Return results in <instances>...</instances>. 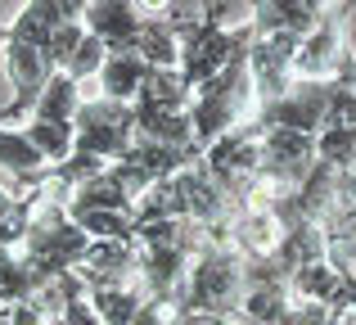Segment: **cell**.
I'll return each mask as SVG.
<instances>
[{
  "label": "cell",
  "mask_w": 356,
  "mask_h": 325,
  "mask_svg": "<svg viewBox=\"0 0 356 325\" xmlns=\"http://www.w3.org/2000/svg\"><path fill=\"white\" fill-rule=\"evenodd\" d=\"M86 0H32V5H18V18H9L5 32V68H9V86H14V100L0 104V122H18V118H32L41 90L50 86L54 68L50 59V36L54 27L81 18Z\"/></svg>",
  "instance_id": "obj_1"
},
{
  "label": "cell",
  "mask_w": 356,
  "mask_h": 325,
  "mask_svg": "<svg viewBox=\"0 0 356 325\" xmlns=\"http://www.w3.org/2000/svg\"><path fill=\"white\" fill-rule=\"evenodd\" d=\"M243 294V257L230 244H208L194 257L190 276H185V290L176 299V317H221V321H239Z\"/></svg>",
  "instance_id": "obj_2"
},
{
  "label": "cell",
  "mask_w": 356,
  "mask_h": 325,
  "mask_svg": "<svg viewBox=\"0 0 356 325\" xmlns=\"http://www.w3.org/2000/svg\"><path fill=\"white\" fill-rule=\"evenodd\" d=\"M257 113V95H252V77H248V54L235 59L221 77H212L208 86L194 90L190 104V127H194V145L208 150L212 141H221L226 132L243 127Z\"/></svg>",
  "instance_id": "obj_3"
},
{
  "label": "cell",
  "mask_w": 356,
  "mask_h": 325,
  "mask_svg": "<svg viewBox=\"0 0 356 325\" xmlns=\"http://www.w3.org/2000/svg\"><path fill=\"white\" fill-rule=\"evenodd\" d=\"M90 244H95V239L68 217V208H59V203H41L36 217H32V230H27L23 257L32 262V271L50 285V280H59V276H68V271H81Z\"/></svg>",
  "instance_id": "obj_4"
},
{
  "label": "cell",
  "mask_w": 356,
  "mask_h": 325,
  "mask_svg": "<svg viewBox=\"0 0 356 325\" xmlns=\"http://www.w3.org/2000/svg\"><path fill=\"white\" fill-rule=\"evenodd\" d=\"M77 150L72 154H90V159H104V163H122L136 145V109L118 104V100L104 95H86L77 109Z\"/></svg>",
  "instance_id": "obj_5"
},
{
  "label": "cell",
  "mask_w": 356,
  "mask_h": 325,
  "mask_svg": "<svg viewBox=\"0 0 356 325\" xmlns=\"http://www.w3.org/2000/svg\"><path fill=\"white\" fill-rule=\"evenodd\" d=\"M334 109V77L330 81H293L280 100L261 104L252 113L257 132H302V136H321Z\"/></svg>",
  "instance_id": "obj_6"
},
{
  "label": "cell",
  "mask_w": 356,
  "mask_h": 325,
  "mask_svg": "<svg viewBox=\"0 0 356 325\" xmlns=\"http://www.w3.org/2000/svg\"><path fill=\"white\" fill-rule=\"evenodd\" d=\"M252 41H257L252 27H235V32L199 27L190 41H181V77H185V86H190V90L208 86L212 77H221L230 63L243 59V54L252 50Z\"/></svg>",
  "instance_id": "obj_7"
},
{
  "label": "cell",
  "mask_w": 356,
  "mask_h": 325,
  "mask_svg": "<svg viewBox=\"0 0 356 325\" xmlns=\"http://www.w3.org/2000/svg\"><path fill=\"white\" fill-rule=\"evenodd\" d=\"M343 14L348 5H325V18L302 36L293 54V81H330L348 63V45H343Z\"/></svg>",
  "instance_id": "obj_8"
},
{
  "label": "cell",
  "mask_w": 356,
  "mask_h": 325,
  "mask_svg": "<svg viewBox=\"0 0 356 325\" xmlns=\"http://www.w3.org/2000/svg\"><path fill=\"white\" fill-rule=\"evenodd\" d=\"M145 18L149 5H136V0H86V9H81L86 32L95 41H104L108 54H136Z\"/></svg>",
  "instance_id": "obj_9"
},
{
  "label": "cell",
  "mask_w": 356,
  "mask_h": 325,
  "mask_svg": "<svg viewBox=\"0 0 356 325\" xmlns=\"http://www.w3.org/2000/svg\"><path fill=\"white\" fill-rule=\"evenodd\" d=\"M298 36L275 32V36H257L248 50V77H252V95H257V109L280 100L289 86H293V54H298Z\"/></svg>",
  "instance_id": "obj_10"
},
{
  "label": "cell",
  "mask_w": 356,
  "mask_h": 325,
  "mask_svg": "<svg viewBox=\"0 0 356 325\" xmlns=\"http://www.w3.org/2000/svg\"><path fill=\"white\" fill-rule=\"evenodd\" d=\"M321 163L316 136L302 132H261V176H270L284 190H298Z\"/></svg>",
  "instance_id": "obj_11"
},
{
  "label": "cell",
  "mask_w": 356,
  "mask_h": 325,
  "mask_svg": "<svg viewBox=\"0 0 356 325\" xmlns=\"http://www.w3.org/2000/svg\"><path fill=\"white\" fill-rule=\"evenodd\" d=\"M81 280H86V290H104V285H145V280H140L136 244H131V239L90 244L86 262H81Z\"/></svg>",
  "instance_id": "obj_12"
},
{
  "label": "cell",
  "mask_w": 356,
  "mask_h": 325,
  "mask_svg": "<svg viewBox=\"0 0 356 325\" xmlns=\"http://www.w3.org/2000/svg\"><path fill=\"white\" fill-rule=\"evenodd\" d=\"M321 18H325L321 0H252V32L257 36L289 32V36L302 41Z\"/></svg>",
  "instance_id": "obj_13"
},
{
  "label": "cell",
  "mask_w": 356,
  "mask_h": 325,
  "mask_svg": "<svg viewBox=\"0 0 356 325\" xmlns=\"http://www.w3.org/2000/svg\"><path fill=\"white\" fill-rule=\"evenodd\" d=\"M131 208H136V194H131V185H127L118 163H108L99 176H90L68 199V217L72 212H131Z\"/></svg>",
  "instance_id": "obj_14"
},
{
  "label": "cell",
  "mask_w": 356,
  "mask_h": 325,
  "mask_svg": "<svg viewBox=\"0 0 356 325\" xmlns=\"http://www.w3.org/2000/svg\"><path fill=\"white\" fill-rule=\"evenodd\" d=\"M149 63L140 54H108L104 68H99V95L104 100H118V104H136L140 90L149 81Z\"/></svg>",
  "instance_id": "obj_15"
},
{
  "label": "cell",
  "mask_w": 356,
  "mask_h": 325,
  "mask_svg": "<svg viewBox=\"0 0 356 325\" xmlns=\"http://www.w3.org/2000/svg\"><path fill=\"white\" fill-rule=\"evenodd\" d=\"M0 163H5L9 172L18 176V190L36 185V181H41V172L50 167L41 154L32 150V141L23 136V127H5V122H0ZM18 190H14V194H18Z\"/></svg>",
  "instance_id": "obj_16"
},
{
  "label": "cell",
  "mask_w": 356,
  "mask_h": 325,
  "mask_svg": "<svg viewBox=\"0 0 356 325\" xmlns=\"http://www.w3.org/2000/svg\"><path fill=\"white\" fill-rule=\"evenodd\" d=\"M90 308H95L99 325H131L145 308V285H104V290H90L86 294Z\"/></svg>",
  "instance_id": "obj_17"
},
{
  "label": "cell",
  "mask_w": 356,
  "mask_h": 325,
  "mask_svg": "<svg viewBox=\"0 0 356 325\" xmlns=\"http://www.w3.org/2000/svg\"><path fill=\"white\" fill-rule=\"evenodd\" d=\"M81 86L68 77V72H54L50 77V86L41 90V100H36V109H32V118L36 122H63V127H72L77 122V109H81Z\"/></svg>",
  "instance_id": "obj_18"
},
{
  "label": "cell",
  "mask_w": 356,
  "mask_h": 325,
  "mask_svg": "<svg viewBox=\"0 0 356 325\" xmlns=\"http://www.w3.org/2000/svg\"><path fill=\"white\" fill-rule=\"evenodd\" d=\"M41 290H45V280L32 271V262H27L23 253H9V248H0V308L27 303V299H36Z\"/></svg>",
  "instance_id": "obj_19"
},
{
  "label": "cell",
  "mask_w": 356,
  "mask_h": 325,
  "mask_svg": "<svg viewBox=\"0 0 356 325\" xmlns=\"http://www.w3.org/2000/svg\"><path fill=\"white\" fill-rule=\"evenodd\" d=\"M136 54L149 63V68H181V41H176V32L158 18L154 5H149V18H145V32H140Z\"/></svg>",
  "instance_id": "obj_20"
},
{
  "label": "cell",
  "mask_w": 356,
  "mask_h": 325,
  "mask_svg": "<svg viewBox=\"0 0 356 325\" xmlns=\"http://www.w3.org/2000/svg\"><path fill=\"white\" fill-rule=\"evenodd\" d=\"M23 136L32 141V150L41 154L45 163H63V159H72V150H77V132L72 127H63V122H36V118H27L23 122Z\"/></svg>",
  "instance_id": "obj_21"
},
{
  "label": "cell",
  "mask_w": 356,
  "mask_h": 325,
  "mask_svg": "<svg viewBox=\"0 0 356 325\" xmlns=\"http://www.w3.org/2000/svg\"><path fill=\"white\" fill-rule=\"evenodd\" d=\"M72 221H77L95 244H108V239H136V217H131V212H72Z\"/></svg>",
  "instance_id": "obj_22"
},
{
  "label": "cell",
  "mask_w": 356,
  "mask_h": 325,
  "mask_svg": "<svg viewBox=\"0 0 356 325\" xmlns=\"http://www.w3.org/2000/svg\"><path fill=\"white\" fill-rule=\"evenodd\" d=\"M104 59H108V50H104V41H95V36H81V45H77V54H72L68 63H63L59 72H68L72 81H77V86H86L90 77L99 81V68H104Z\"/></svg>",
  "instance_id": "obj_23"
},
{
  "label": "cell",
  "mask_w": 356,
  "mask_h": 325,
  "mask_svg": "<svg viewBox=\"0 0 356 325\" xmlns=\"http://www.w3.org/2000/svg\"><path fill=\"white\" fill-rule=\"evenodd\" d=\"M203 27H217V32L252 27V5L248 0H203Z\"/></svg>",
  "instance_id": "obj_24"
},
{
  "label": "cell",
  "mask_w": 356,
  "mask_h": 325,
  "mask_svg": "<svg viewBox=\"0 0 356 325\" xmlns=\"http://www.w3.org/2000/svg\"><path fill=\"white\" fill-rule=\"evenodd\" d=\"M81 36H86V23H81V18H72V23L54 27V36H50V59H54V68H63V63L77 54Z\"/></svg>",
  "instance_id": "obj_25"
},
{
  "label": "cell",
  "mask_w": 356,
  "mask_h": 325,
  "mask_svg": "<svg viewBox=\"0 0 356 325\" xmlns=\"http://www.w3.org/2000/svg\"><path fill=\"white\" fill-rule=\"evenodd\" d=\"M330 321H334L330 308H321V303H302V299H293L284 308V317H280V325H330Z\"/></svg>",
  "instance_id": "obj_26"
}]
</instances>
